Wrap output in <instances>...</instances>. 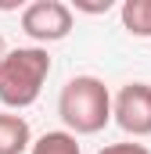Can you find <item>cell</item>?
<instances>
[{"instance_id": "6da1fadb", "label": "cell", "mask_w": 151, "mask_h": 154, "mask_svg": "<svg viewBox=\"0 0 151 154\" xmlns=\"http://www.w3.org/2000/svg\"><path fill=\"white\" fill-rule=\"evenodd\" d=\"M58 115L72 136H94L112 122V93L97 75H72L61 86Z\"/></svg>"}, {"instance_id": "7a4b0ae2", "label": "cell", "mask_w": 151, "mask_h": 154, "mask_svg": "<svg viewBox=\"0 0 151 154\" xmlns=\"http://www.w3.org/2000/svg\"><path fill=\"white\" fill-rule=\"evenodd\" d=\"M50 75V54L43 47H18L0 57V104L29 108L36 104L40 90Z\"/></svg>"}, {"instance_id": "3957f363", "label": "cell", "mask_w": 151, "mask_h": 154, "mask_svg": "<svg viewBox=\"0 0 151 154\" xmlns=\"http://www.w3.org/2000/svg\"><path fill=\"white\" fill-rule=\"evenodd\" d=\"M22 32L36 43H58L72 32V7L61 0H36L22 11Z\"/></svg>"}, {"instance_id": "277c9868", "label": "cell", "mask_w": 151, "mask_h": 154, "mask_svg": "<svg viewBox=\"0 0 151 154\" xmlns=\"http://www.w3.org/2000/svg\"><path fill=\"white\" fill-rule=\"evenodd\" d=\"M112 115L122 133L151 136V86L148 82H126L112 100Z\"/></svg>"}, {"instance_id": "5b68a950", "label": "cell", "mask_w": 151, "mask_h": 154, "mask_svg": "<svg viewBox=\"0 0 151 154\" xmlns=\"http://www.w3.org/2000/svg\"><path fill=\"white\" fill-rule=\"evenodd\" d=\"M33 147V133H29V122L22 115H11V111H0V154H22Z\"/></svg>"}, {"instance_id": "8992f818", "label": "cell", "mask_w": 151, "mask_h": 154, "mask_svg": "<svg viewBox=\"0 0 151 154\" xmlns=\"http://www.w3.org/2000/svg\"><path fill=\"white\" fill-rule=\"evenodd\" d=\"M122 29L137 39H151V0H122L119 7Z\"/></svg>"}, {"instance_id": "52a82bcc", "label": "cell", "mask_w": 151, "mask_h": 154, "mask_svg": "<svg viewBox=\"0 0 151 154\" xmlns=\"http://www.w3.org/2000/svg\"><path fill=\"white\" fill-rule=\"evenodd\" d=\"M29 154H83L79 151V140L65 129H54V133H43L40 140H33Z\"/></svg>"}, {"instance_id": "ba28073f", "label": "cell", "mask_w": 151, "mask_h": 154, "mask_svg": "<svg viewBox=\"0 0 151 154\" xmlns=\"http://www.w3.org/2000/svg\"><path fill=\"white\" fill-rule=\"evenodd\" d=\"M97 154H151L144 143H108V147H101Z\"/></svg>"}, {"instance_id": "9c48e42d", "label": "cell", "mask_w": 151, "mask_h": 154, "mask_svg": "<svg viewBox=\"0 0 151 154\" xmlns=\"http://www.w3.org/2000/svg\"><path fill=\"white\" fill-rule=\"evenodd\" d=\"M112 7V0H101V4H83V0H76V11H86V14H104Z\"/></svg>"}, {"instance_id": "30bf717a", "label": "cell", "mask_w": 151, "mask_h": 154, "mask_svg": "<svg viewBox=\"0 0 151 154\" xmlns=\"http://www.w3.org/2000/svg\"><path fill=\"white\" fill-rule=\"evenodd\" d=\"M4 54H7V43H4V36H0V57H4Z\"/></svg>"}]
</instances>
